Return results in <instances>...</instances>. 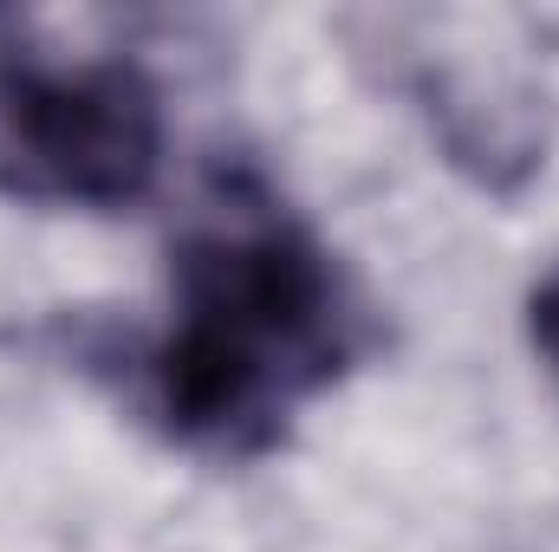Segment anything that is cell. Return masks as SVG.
I'll return each mask as SVG.
<instances>
[{
  "mask_svg": "<svg viewBox=\"0 0 559 552\" xmlns=\"http://www.w3.org/2000/svg\"><path fill=\"white\" fill-rule=\"evenodd\" d=\"M371 345L332 248L254 176H228L176 241L169 325L131 358L143 416L195 455H267Z\"/></svg>",
  "mask_w": 559,
  "mask_h": 552,
  "instance_id": "cell-1",
  "label": "cell"
},
{
  "mask_svg": "<svg viewBox=\"0 0 559 552\" xmlns=\"http://www.w3.org/2000/svg\"><path fill=\"white\" fill-rule=\"evenodd\" d=\"M163 92L138 59L0 52V195L131 208L163 176Z\"/></svg>",
  "mask_w": 559,
  "mask_h": 552,
  "instance_id": "cell-2",
  "label": "cell"
},
{
  "mask_svg": "<svg viewBox=\"0 0 559 552\" xmlns=\"http://www.w3.org/2000/svg\"><path fill=\"white\" fill-rule=\"evenodd\" d=\"M411 98L429 118L442 156L495 195L527 189L534 169L547 163V111H540L534 85H521L508 72H481L462 59H417Z\"/></svg>",
  "mask_w": 559,
  "mask_h": 552,
  "instance_id": "cell-3",
  "label": "cell"
},
{
  "mask_svg": "<svg viewBox=\"0 0 559 552\" xmlns=\"http://www.w3.org/2000/svg\"><path fill=\"white\" fill-rule=\"evenodd\" d=\"M527 338H534V351H540L547 377L559 384V267L527 292Z\"/></svg>",
  "mask_w": 559,
  "mask_h": 552,
  "instance_id": "cell-4",
  "label": "cell"
}]
</instances>
